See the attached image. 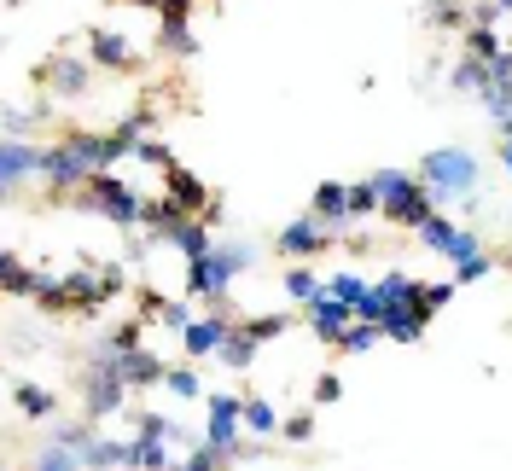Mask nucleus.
<instances>
[{
    "instance_id": "obj_1",
    "label": "nucleus",
    "mask_w": 512,
    "mask_h": 471,
    "mask_svg": "<svg viewBox=\"0 0 512 471\" xmlns=\"http://www.w3.org/2000/svg\"><path fill=\"white\" fill-rule=\"evenodd\" d=\"M419 181H425V192H431V204L472 198V192H478V157L460 152V146H437V152L419 157Z\"/></svg>"
},
{
    "instance_id": "obj_2",
    "label": "nucleus",
    "mask_w": 512,
    "mask_h": 471,
    "mask_svg": "<svg viewBox=\"0 0 512 471\" xmlns=\"http://www.w3.org/2000/svg\"><path fill=\"white\" fill-rule=\"evenodd\" d=\"M373 181H379V198H384L379 216H390L396 227H414V233H419L425 221L437 216V210H431V192H425L419 175H408V169H379Z\"/></svg>"
},
{
    "instance_id": "obj_3",
    "label": "nucleus",
    "mask_w": 512,
    "mask_h": 471,
    "mask_svg": "<svg viewBox=\"0 0 512 471\" xmlns=\"http://www.w3.org/2000/svg\"><path fill=\"white\" fill-rule=\"evenodd\" d=\"M251 245H216L210 256L187 262V291L192 297H210V303H227V285L251 268Z\"/></svg>"
},
{
    "instance_id": "obj_4",
    "label": "nucleus",
    "mask_w": 512,
    "mask_h": 471,
    "mask_svg": "<svg viewBox=\"0 0 512 471\" xmlns=\"http://www.w3.org/2000/svg\"><path fill=\"white\" fill-rule=\"evenodd\" d=\"M82 204H94L99 216H111L117 227H140V221H152L146 192H140V187H123V175H117V169L94 175V181H88V192H82Z\"/></svg>"
},
{
    "instance_id": "obj_5",
    "label": "nucleus",
    "mask_w": 512,
    "mask_h": 471,
    "mask_svg": "<svg viewBox=\"0 0 512 471\" xmlns=\"http://www.w3.org/2000/svg\"><path fill=\"white\" fill-rule=\"evenodd\" d=\"M204 408H210V431H204V442H210L222 460H233V448H239V431H245V396L210 390V396H204Z\"/></svg>"
},
{
    "instance_id": "obj_6",
    "label": "nucleus",
    "mask_w": 512,
    "mask_h": 471,
    "mask_svg": "<svg viewBox=\"0 0 512 471\" xmlns=\"http://www.w3.org/2000/svg\"><path fill=\"white\" fill-rule=\"evenodd\" d=\"M123 390H128V378L117 373V355L105 349V361H94L88 378H82V402H88L94 419H111V413L123 408Z\"/></svg>"
},
{
    "instance_id": "obj_7",
    "label": "nucleus",
    "mask_w": 512,
    "mask_h": 471,
    "mask_svg": "<svg viewBox=\"0 0 512 471\" xmlns=\"http://www.w3.org/2000/svg\"><path fill=\"white\" fill-rule=\"evenodd\" d=\"M419 245H425V251H437V256H448V262H466V256L483 251L478 233H472V227H454L448 216L425 221V227H419Z\"/></svg>"
},
{
    "instance_id": "obj_8",
    "label": "nucleus",
    "mask_w": 512,
    "mask_h": 471,
    "mask_svg": "<svg viewBox=\"0 0 512 471\" xmlns=\"http://www.w3.org/2000/svg\"><path fill=\"white\" fill-rule=\"evenodd\" d=\"M303 320L315 326V338H326V344H338V338H344V332L355 326V309L344 303V297L320 291V297H309V303H303Z\"/></svg>"
},
{
    "instance_id": "obj_9",
    "label": "nucleus",
    "mask_w": 512,
    "mask_h": 471,
    "mask_svg": "<svg viewBox=\"0 0 512 471\" xmlns=\"http://www.w3.org/2000/svg\"><path fill=\"white\" fill-rule=\"evenodd\" d=\"M326 245H332V233H326V221H320V216L291 221L286 233L274 239V251H280V256H291V262H309V256H320Z\"/></svg>"
},
{
    "instance_id": "obj_10",
    "label": "nucleus",
    "mask_w": 512,
    "mask_h": 471,
    "mask_svg": "<svg viewBox=\"0 0 512 471\" xmlns=\"http://www.w3.org/2000/svg\"><path fill=\"white\" fill-rule=\"evenodd\" d=\"M47 169V146H30V140H0V175H6V187L18 192L30 175Z\"/></svg>"
},
{
    "instance_id": "obj_11",
    "label": "nucleus",
    "mask_w": 512,
    "mask_h": 471,
    "mask_svg": "<svg viewBox=\"0 0 512 471\" xmlns=\"http://www.w3.org/2000/svg\"><path fill=\"white\" fill-rule=\"evenodd\" d=\"M158 239L169 245V251H181L187 262H198V256L216 251V239H210L204 216H181V221H169V227H158Z\"/></svg>"
},
{
    "instance_id": "obj_12",
    "label": "nucleus",
    "mask_w": 512,
    "mask_h": 471,
    "mask_svg": "<svg viewBox=\"0 0 512 471\" xmlns=\"http://www.w3.org/2000/svg\"><path fill=\"white\" fill-rule=\"evenodd\" d=\"M163 198H169L181 216H204V210H210V192H204V181H198L192 169H181V163L163 175Z\"/></svg>"
},
{
    "instance_id": "obj_13",
    "label": "nucleus",
    "mask_w": 512,
    "mask_h": 471,
    "mask_svg": "<svg viewBox=\"0 0 512 471\" xmlns=\"http://www.w3.org/2000/svg\"><path fill=\"white\" fill-rule=\"evenodd\" d=\"M227 332H233V320H227V314H198L187 332H181V349H187L192 361H198V355H216V349L227 344Z\"/></svg>"
},
{
    "instance_id": "obj_14",
    "label": "nucleus",
    "mask_w": 512,
    "mask_h": 471,
    "mask_svg": "<svg viewBox=\"0 0 512 471\" xmlns=\"http://www.w3.org/2000/svg\"><path fill=\"white\" fill-rule=\"evenodd\" d=\"M117 373H123L134 390H146V384H163V378H169V367H163L158 355L140 344V349H123V355H117Z\"/></svg>"
},
{
    "instance_id": "obj_15",
    "label": "nucleus",
    "mask_w": 512,
    "mask_h": 471,
    "mask_svg": "<svg viewBox=\"0 0 512 471\" xmlns=\"http://www.w3.org/2000/svg\"><path fill=\"white\" fill-rule=\"evenodd\" d=\"M88 64H105V70H128V64H134V47H128L117 30H94V35H88Z\"/></svg>"
},
{
    "instance_id": "obj_16",
    "label": "nucleus",
    "mask_w": 512,
    "mask_h": 471,
    "mask_svg": "<svg viewBox=\"0 0 512 471\" xmlns=\"http://www.w3.org/2000/svg\"><path fill=\"white\" fill-rule=\"evenodd\" d=\"M256 355H262V344H256V338L245 332V326H233V332H227V344L216 349V361H222L227 373H251V367H256Z\"/></svg>"
},
{
    "instance_id": "obj_17",
    "label": "nucleus",
    "mask_w": 512,
    "mask_h": 471,
    "mask_svg": "<svg viewBox=\"0 0 512 471\" xmlns=\"http://www.w3.org/2000/svg\"><path fill=\"white\" fill-rule=\"evenodd\" d=\"M88 471H128V442H111V437H88V448H76Z\"/></svg>"
},
{
    "instance_id": "obj_18",
    "label": "nucleus",
    "mask_w": 512,
    "mask_h": 471,
    "mask_svg": "<svg viewBox=\"0 0 512 471\" xmlns=\"http://www.w3.org/2000/svg\"><path fill=\"white\" fill-rule=\"evenodd\" d=\"M315 216L326 221V227H344V221H355L350 216V187H344V181H320V187H315Z\"/></svg>"
},
{
    "instance_id": "obj_19",
    "label": "nucleus",
    "mask_w": 512,
    "mask_h": 471,
    "mask_svg": "<svg viewBox=\"0 0 512 471\" xmlns=\"http://www.w3.org/2000/svg\"><path fill=\"white\" fill-rule=\"evenodd\" d=\"M128 471H175V460H169V442L140 431V437L128 442Z\"/></svg>"
},
{
    "instance_id": "obj_20",
    "label": "nucleus",
    "mask_w": 512,
    "mask_h": 471,
    "mask_svg": "<svg viewBox=\"0 0 512 471\" xmlns=\"http://www.w3.org/2000/svg\"><path fill=\"white\" fill-rule=\"evenodd\" d=\"M41 82L59 88L64 99H76L82 88H88V64L82 59H53V64H41Z\"/></svg>"
},
{
    "instance_id": "obj_21",
    "label": "nucleus",
    "mask_w": 512,
    "mask_h": 471,
    "mask_svg": "<svg viewBox=\"0 0 512 471\" xmlns=\"http://www.w3.org/2000/svg\"><path fill=\"white\" fill-rule=\"evenodd\" d=\"M425 309H384V338H396V344H419V332H425Z\"/></svg>"
},
{
    "instance_id": "obj_22",
    "label": "nucleus",
    "mask_w": 512,
    "mask_h": 471,
    "mask_svg": "<svg viewBox=\"0 0 512 471\" xmlns=\"http://www.w3.org/2000/svg\"><path fill=\"white\" fill-rule=\"evenodd\" d=\"M245 431L268 442V437H280V431H286V419L274 413V402H262V396H245Z\"/></svg>"
},
{
    "instance_id": "obj_23",
    "label": "nucleus",
    "mask_w": 512,
    "mask_h": 471,
    "mask_svg": "<svg viewBox=\"0 0 512 471\" xmlns=\"http://www.w3.org/2000/svg\"><path fill=\"white\" fill-rule=\"evenodd\" d=\"M35 471H88V466H82V454H76V448H64V442H47V448L35 454Z\"/></svg>"
},
{
    "instance_id": "obj_24",
    "label": "nucleus",
    "mask_w": 512,
    "mask_h": 471,
    "mask_svg": "<svg viewBox=\"0 0 512 471\" xmlns=\"http://www.w3.org/2000/svg\"><path fill=\"white\" fill-rule=\"evenodd\" d=\"M158 47H163V53H181V59H187V53H198V41H192L187 18H169V24L158 30Z\"/></svg>"
},
{
    "instance_id": "obj_25",
    "label": "nucleus",
    "mask_w": 512,
    "mask_h": 471,
    "mask_svg": "<svg viewBox=\"0 0 512 471\" xmlns=\"http://www.w3.org/2000/svg\"><path fill=\"white\" fill-rule=\"evenodd\" d=\"M163 390H169V396H181V402H198V396H210V390L198 384V373H192V367H169Z\"/></svg>"
},
{
    "instance_id": "obj_26",
    "label": "nucleus",
    "mask_w": 512,
    "mask_h": 471,
    "mask_svg": "<svg viewBox=\"0 0 512 471\" xmlns=\"http://www.w3.org/2000/svg\"><path fill=\"white\" fill-rule=\"evenodd\" d=\"M18 408L30 413V419H53V390H41V384H18Z\"/></svg>"
},
{
    "instance_id": "obj_27",
    "label": "nucleus",
    "mask_w": 512,
    "mask_h": 471,
    "mask_svg": "<svg viewBox=\"0 0 512 471\" xmlns=\"http://www.w3.org/2000/svg\"><path fill=\"white\" fill-rule=\"evenodd\" d=\"M384 210V198H379V181L367 175V181H355L350 187V216H379Z\"/></svg>"
},
{
    "instance_id": "obj_28",
    "label": "nucleus",
    "mask_w": 512,
    "mask_h": 471,
    "mask_svg": "<svg viewBox=\"0 0 512 471\" xmlns=\"http://www.w3.org/2000/svg\"><path fill=\"white\" fill-rule=\"evenodd\" d=\"M326 291H332V297H344V303H350V309H361V303H367V291H373V285L361 280V274H332V280H326Z\"/></svg>"
},
{
    "instance_id": "obj_29",
    "label": "nucleus",
    "mask_w": 512,
    "mask_h": 471,
    "mask_svg": "<svg viewBox=\"0 0 512 471\" xmlns=\"http://www.w3.org/2000/svg\"><path fill=\"white\" fill-rule=\"evenodd\" d=\"M379 338H384V326H373V320H355L350 332L338 338V349H344V355H361V349H373Z\"/></svg>"
},
{
    "instance_id": "obj_30",
    "label": "nucleus",
    "mask_w": 512,
    "mask_h": 471,
    "mask_svg": "<svg viewBox=\"0 0 512 471\" xmlns=\"http://www.w3.org/2000/svg\"><path fill=\"white\" fill-rule=\"evenodd\" d=\"M286 291L297 297V303H309V297H320V291H326V280H320L315 268H303V262H297V268L286 274Z\"/></svg>"
},
{
    "instance_id": "obj_31",
    "label": "nucleus",
    "mask_w": 512,
    "mask_h": 471,
    "mask_svg": "<svg viewBox=\"0 0 512 471\" xmlns=\"http://www.w3.org/2000/svg\"><path fill=\"white\" fill-rule=\"evenodd\" d=\"M466 59H483V64H495L501 59V41H495V30H466Z\"/></svg>"
},
{
    "instance_id": "obj_32",
    "label": "nucleus",
    "mask_w": 512,
    "mask_h": 471,
    "mask_svg": "<svg viewBox=\"0 0 512 471\" xmlns=\"http://www.w3.org/2000/svg\"><path fill=\"white\" fill-rule=\"evenodd\" d=\"M30 123H47V105H12L6 111V140H24Z\"/></svg>"
},
{
    "instance_id": "obj_33",
    "label": "nucleus",
    "mask_w": 512,
    "mask_h": 471,
    "mask_svg": "<svg viewBox=\"0 0 512 471\" xmlns=\"http://www.w3.org/2000/svg\"><path fill=\"white\" fill-rule=\"evenodd\" d=\"M489 268H495V256L478 251V256H466V262H454V280H460V285H478V280H489Z\"/></svg>"
},
{
    "instance_id": "obj_34",
    "label": "nucleus",
    "mask_w": 512,
    "mask_h": 471,
    "mask_svg": "<svg viewBox=\"0 0 512 471\" xmlns=\"http://www.w3.org/2000/svg\"><path fill=\"white\" fill-rule=\"evenodd\" d=\"M286 326H291L286 314H256V320H245V332H251L256 344H268V338H280Z\"/></svg>"
},
{
    "instance_id": "obj_35",
    "label": "nucleus",
    "mask_w": 512,
    "mask_h": 471,
    "mask_svg": "<svg viewBox=\"0 0 512 471\" xmlns=\"http://www.w3.org/2000/svg\"><path fill=\"white\" fill-rule=\"evenodd\" d=\"M140 344H146V338H140V320H123V326L111 332V344H105V349H111V355H123V349H140Z\"/></svg>"
},
{
    "instance_id": "obj_36",
    "label": "nucleus",
    "mask_w": 512,
    "mask_h": 471,
    "mask_svg": "<svg viewBox=\"0 0 512 471\" xmlns=\"http://www.w3.org/2000/svg\"><path fill=\"white\" fill-rule=\"evenodd\" d=\"M175 471H222V454H216V448L204 442V448H192V454H187V460H181Z\"/></svg>"
},
{
    "instance_id": "obj_37",
    "label": "nucleus",
    "mask_w": 512,
    "mask_h": 471,
    "mask_svg": "<svg viewBox=\"0 0 512 471\" xmlns=\"http://www.w3.org/2000/svg\"><path fill=\"white\" fill-rule=\"evenodd\" d=\"M280 437H286V442H309V437H315V413H291Z\"/></svg>"
},
{
    "instance_id": "obj_38",
    "label": "nucleus",
    "mask_w": 512,
    "mask_h": 471,
    "mask_svg": "<svg viewBox=\"0 0 512 471\" xmlns=\"http://www.w3.org/2000/svg\"><path fill=\"white\" fill-rule=\"evenodd\" d=\"M454 291H460V280H437V285H425V314H437L448 303V297H454Z\"/></svg>"
},
{
    "instance_id": "obj_39",
    "label": "nucleus",
    "mask_w": 512,
    "mask_h": 471,
    "mask_svg": "<svg viewBox=\"0 0 512 471\" xmlns=\"http://www.w3.org/2000/svg\"><path fill=\"white\" fill-rule=\"evenodd\" d=\"M88 437H94V425H59L53 431V442H64V448H88Z\"/></svg>"
},
{
    "instance_id": "obj_40",
    "label": "nucleus",
    "mask_w": 512,
    "mask_h": 471,
    "mask_svg": "<svg viewBox=\"0 0 512 471\" xmlns=\"http://www.w3.org/2000/svg\"><path fill=\"white\" fill-rule=\"evenodd\" d=\"M338 396H344V384H338V378L326 373V378L315 384V402H338Z\"/></svg>"
},
{
    "instance_id": "obj_41",
    "label": "nucleus",
    "mask_w": 512,
    "mask_h": 471,
    "mask_svg": "<svg viewBox=\"0 0 512 471\" xmlns=\"http://www.w3.org/2000/svg\"><path fill=\"white\" fill-rule=\"evenodd\" d=\"M501 163H507V169H512V134H507V140H501Z\"/></svg>"
},
{
    "instance_id": "obj_42",
    "label": "nucleus",
    "mask_w": 512,
    "mask_h": 471,
    "mask_svg": "<svg viewBox=\"0 0 512 471\" xmlns=\"http://www.w3.org/2000/svg\"><path fill=\"white\" fill-rule=\"evenodd\" d=\"M507 268H512V251H507Z\"/></svg>"
}]
</instances>
